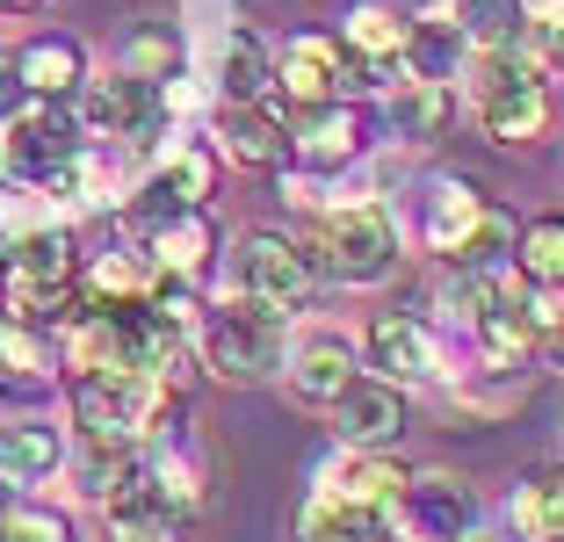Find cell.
<instances>
[{"instance_id":"1","label":"cell","mask_w":564,"mask_h":542,"mask_svg":"<svg viewBox=\"0 0 564 542\" xmlns=\"http://www.w3.org/2000/svg\"><path fill=\"white\" fill-rule=\"evenodd\" d=\"M312 268L333 282H383L399 268V225L383 203H348V210H326L312 231Z\"/></svg>"},{"instance_id":"2","label":"cell","mask_w":564,"mask_h":542,"mask_svg":"<svg viewBox=\"0 0 564 542\" xmlns=\"http://www.w3.org/2000/svg\"><path fill=\"white\" fill-rule=\"evenodd\" d=\"M282 312H268V304H253V296H239V304H225V312L210 318V333H203V361H210V377L225 383H261L282 369Z\"/></svg>"},{"instance_id":"3","label":"cell","mask_w":564,"mask_h":542,"mask_svg":"<svg viewBox=\"0 0 564 542\" xmlns=\"http://www.w3.org/2000/svg\"><path fill=\"white\" fill-rule=\"evenodd\" d=\"M0 261H8V290H15L22 318L58 312V304L73 296V282H80V247H73V231H22Z\"/></svg>"},{"instance_id":"4","label":"cell","mask_w":564,"mask_h":542,"mask_svg":"<svg viewBox=\"0 0 564 542\" xmlns=\"http://www.w3.org/2000/svg\"><path fill=\"white\" fill-rule=\"evenodd\" d=\"M318 290V268L297 239H282V231H247L239 239V296L268 304V312H304Z\"/></svg>"},{"instance_id":"5","label":"cell","mask_w":564,"mask_h":542,"mask_svg":"<svg viewBox=\"0 0 564 542\" xmlns=\"http://www.w3.org/2000/svg\"><path fill=\"white\" fill-rule=\"evenodd\" d=\"M391 528L405 542H464L478 528V499H470L464 477H448V470L405 477V492L391 499Z\"/></svg>"},{"instance_id":"6","label":"cell","mask_w":564,"mask_h":542,"mask_svg":"<svg viewBox=\"0 0 564 542\" xmlns=\"http://www.w3.org/2000/svg\"><path fill=\"white\" fill-rule=\"evenodd\" d=\"M80 123L95 138H117V145H145L160 131V80H138V73H101L80 95Z\"/></svg>"},{"instance_id":"7","label":"cell","mask_w":564,"mask_h":542,"mask_svg":"<svg viewBox=\"0 0 564 542\" xmlns=\"http://www.w3.org/2000/svg\"><path fill=\"white\" fill-rule=\"evenodd\" d=\"M333 427H340L348 448H391L405 434V391L383 377H355L333 398Z\"/></svg>"},{"instance_id":"8","label":"cell","mask_w":564,"mask_h":542,"mask_svg":"<svg viewBox=\"0 0 564 542\" xmlns=\"http://www.w3.org/2000/svg\"><path fill=\"white\" fill-rule=\"evenodd\" d=\"M8 152H15V181H36L44 188L51 174H66L73 160H80V145H73V116L66 109H30V116H8Z\"/></svg>"},{"instance_id":"9","label":"cell","mask_w":564,"mask_h":542,"mask_svg":"<svg viewBox=\"0 0 564 542\" xmlns=\"http://www.w3.org/2000/svg\"><path fill=\"white\" fill-rule=\"evenodd\" d=\"M275 80L290 87V101H297V109H312V101H340L355 87V58L340 44H326V36H297V44L282 51Z\"/></svg>"},{"instance_id":"10","label":"cell","mask_w":564,"mask_h":542,"mask_svg":"<svg viewBox=\"0 0 564 542\" xmlns=\"http://www.w3.org/2000/svg\"><path fill=\"white\" fill-rule=\"evenodd\" d=\"M369 361H377L383 383H434L442 377V347H434V333L420 326V318L391 312L369 326Z\"/></svg>"},{"instance_id":"11","label":"cell","mask_w":564,"mask_h":542,"mask_svg":"<svg viewBox=\"0 0 564 542\" xmlns=\"http://www.w3.org/2000/svg\"><path fill=\"white\" fill-rule=\"evenodd\" d=\"M340 36H348V58L362 66V87H391V73L405 66V36H413V22H399L391 8H377V0H362Z\"/></svg>"},{"instance_id":"12","label":"cell","mask_w":564,"mask_h":542,"mask_svg":"<svg viewBox=\"0 0 564 542\" xmlns=\"http://www.w3.org/2000/svg\"><path fill=\"white\" fill-rule=\"evenodd\" d=\"M203 203H210V152L188 145V152H174V160L145 181V196H138V225H166V217L203 210Z\"/></svg>"},{"instance_id":"13","label":"cell","mask_w":564,"mask_h":542,"mask_svg":"<svg viewBox=\"0 0 564 542\" xmlns=\"http://www.w3.org/2000/svg\"><path fill=\"white\" fill-rule=\"evenodd\" d=\"M290 145H297L304 166H348L355 152H362V123H355V109H340V101H312V109H297V131H290Z\"/></svg>"},{"instance_id":"14","label":"cell","mask_w":564,"mask_h":542,"mask_svg":"<svg viewBox=\"0 0 564 542\" xmlns=\"http://www.w3.org/2000/svg\"><path fill=\"white\" fill-rule=\"evenodd\" d=\"M348 383H355V347L340 340V333H312V340L290 355V391H297L304 405H333Z\"/></svg>"},{"instance_id":"15","label":"cell","mask_w":564,"mask_h":542,"mask_svg":"<svg viewBox=\"0 0 564 542\" xmlns=\"http://www.w3.org/2000/svg\"><path fill=\"white\" fill-rule=\"evenodd\" d=\"M217 138H225V152L239 166H282V152H290V131H282L261 101H225L217 109Z\"/></svg>"},{"instance_id":"16","label":"cell","mask_w":564,"mask_h":542,"mask_svg":"<svg viewBox=\"0 0 564 542\" xmlns=\"http://www.w3.org/2000/svg\"><path fill=\"white\" fill-rule=\"evenodd\" d=\"M109 535H117V542H182V513L160 499L152 477H138L131 492L109 499Z\"/></svg>"},{"instance_id":"17","label":"cell","mask_w":564,"mask_h":542,"mask_svg":"<svg viewBox=\"0 0 564 542\" xmlns=\"http://www.w3.org/2000/svg\"><path fill=\"white\" fill-rule=\"evenodd\" d=\"M58 463H66V442H58V427H36V420L0 427V477H8V485H44Z\"/></svg>"},{"instance_id":"18","label":"cell","mask_w":564,"mask_h":542,"mask_svg":"<svg viewBox=\"0 0 564 542\" xmlns=\"http://www.w3.org/2000/svg\"><path fill=\"white\" fill-rule=\"evenodd\" d=\"M383 528H391L383 507H355V499L326 492V485H318V499L304 507V542H383Z\"/></svg>"},{"instance_id":"19","label":"cell","mask_w":564,"mask_h":542,"mask_svg":"<svg viewBox=\"0 0 564 542\" xmlns=\"http://www.w3.org/2000/svg\"><path fill=\"white\" fill-rule=\"evenodd\" d=\"M326 492L391 513V499L405 492V470H399V463H383V448H355L348 463H333V470H326Z\"/></svg>"},{"instance_id":"20","label":"cell","mask_w":564,"mask_h":542,"mask_svg":"<svg viewBox=\"0 0 564 542\" xmlns=\"http://www.w3.org/2000/svg\"><path fill=\"white\" fill-rule=\"evenodd\" d=\"M485 210H492V203H485L470 181H442V188H434V203H427V247L456 261V253H464V239L478 231Z\"/></svg>"},{"instance_id":"21","label":"cell","mask_w":564,"mask_h":542,"mask_svg":"<svg viewBox=\"0 0 564 542\" xmlns=\"http://www.w3.org/2000/svg\"><path fill=\"white\" fill-rule=\"evenodd\" d=\"M152 268L160 275H203L210 268V217L203 210H182V217H166V225H152Z\"/></svg>"},{"instance_id":"22","label":"cell","mask_w":564,"mask_h":542,"mask_svg":"<svg viewBox=\"0 0 564 542\" xmlns=\"http://www.w3.org/2000/svg\"><path fill=\"white\" fill-rule=\"evenodd\" d=\"M15 73H22V87H30V95L58 101V95H73V87H80V44H66V36H36V44L15 51Z\"/></svg>"},{"instance_id":"23","label":"cell","mask_w":564,"mask_h":542,"mask_svg":"<svg viewBox=\"0 0 564 542\" xmlns=\"http://www.w3.org/2000/svg\"><path fill=\"white\" fill-rule=\"evenodd\" d=\"M51 369V340L36 333V318H0V391H36Z\"/></svg>"},{"instance_id":"24","label":"cell","mask_w":564,"mask_h":542,"mask_svg":"<svg viewBox=\"0 0 564 542\" xmlns=\"http://www.w3.org/2000/svg\"><path fill=\"white\" fill-rule=\"evenodd\" d=\"M529 8L521 0H456V30H464L470 51H514L529 36Z\"/></svg>"},{"instance_id":"25","label":"cell","mask_w":564,"mask_h":542,"mask_svg":"<svg viewBox=\"0 0 564 542\" xmlns=\"http://www.w3.org/2000/svg\"><path fill=\"white\" fill-rule=\"evenodd\" d=\"M514 528L529 542H564V463L535 470L529 485L514 492Z\"/></svg>"},{"instance_id":"26","label":"cell","mask_w":564,"mask_h":542,"mask_svg":"<svg viewBox=\"0 0 564 542\" xmlns=\"http://www.w3.org/2000/svg\"><path fill=\"white\" fill-rule=\"evenodd\" d=\"M448 116H456V95H448V80H413L391 95V123H399V138H442Z\"/></svg>"},{"instance_id":"27","label":"cell","mask_w":564,"mask_h":542,"mask_svg":"<svg viewBox=\"0 0 564 542\" xmlns=\"http://www.w3.org/2000/svg\"><path fill=\"white\" fill-rule=\"evenodd\" d=\"M464 51L470 44H464L456 22H413V36H405V66H413V80H448Z\"/></svg>"},{"instance_id":"28","label":"cell","mask_w":564,"mask_h":542,"mask_svg":"<svg viewBox=\"0 0 564 542\" xmlns=\"http://www.w3.org/2000/svg\"><path fill=\"white\" fill-rule=\"evenodd\" d=\"M268 80H275L268 44L253 30H232V36H225V95H232V101H261Z\"/></svg>"},{"instance_id":"29","label":"cell","mask_w":564,"mask_h":542,"mask_svg":"<svg viewBox=\"0 0 564 542\" xmlns=\"http://www.w3.org/2000/svg\"><path fill=\"white\" fill-rule=\"evenodd\" d=\"M514 261H521V275H529V282H564V217H543V225L521 231Z\"/></svg>"},{"instance_id":"30","label":"cell","mask_w":564,"mask_h":542,"mask_svg":"<svg viewBox=\"0 0 564 542\" xmlns=\"http://www.w3.org/2000/svg\"><path fill=\"white\" fill-rule=\"evenodd\" d=\"M123 73H138V80H174V73H182V36L174 30H138L131 44H123Z\"/></svg>"},{"instance_id":"31","label":"cell","mask_w":564,"mask_h":542,"mask_svg":"<svg viewBox=\"0 0 564 542\" xmlns=\"http://www.w3.org/2000/svg\"><path fill=\"white\" fill-rule=\"evenodd\" d=\"M521 312L535 326V347H550V361H564V282H529Z\"/></svg>"},{"instance_id":"32","label":"cell","mask_w":564,"mask_h":542,"mask_svg":"<svg viewBox=\"0 0 564 542\" xmlns=\"http://www.w3.org/2000/svg\"><path fill=\"white\" fill-rule=\"evenodd\" d=\"M0 542H73V528L58 521V513H44V507H15L8 521H0Z\"/></svg>"},{"instance_id":"33","label":"cell","mask_w":564,"mask_h":542,"mask_svg":"<svg viewBox=\"0 0 564 542\" xmlns=\"http://www.w3.org/2000/svg\"><path fill=\"white\" fill-rule=\"evenodd\" d=\"M529 51H535V66L564 73V8H550V15H543V30L529 36Z\"/></svg>"},{"instance_id":"34","label":"cell","mask_w":564,"mask_h":542,"mask_svg":"<svg viewBox=\"0 0 564 542\" xmlns=\"http://www.w3.org/2000/svg\"><path fill=\"white\" fill-rule=\"evenodd\" d=\"M22 95H30V87H22L15 58H8V51H0V123H8V116H22Z\"/></svg>"},{"instance_id":"35","label":"cell","mask_w":564,"mask_h":542,"mask_svg":"<svg viewBox=\"0 0 564 542\" xmlns=\"http://www.w3.org/2000/svg\"><path fill=\"white\" fill-rule=\"evenodd\" d=\"M15 181V152H8V138H0V188Z\"/></svg>"},{"instance_id":"36","label":"cell","mask_w":564,"mask_h":542,"mask_svg":"<svg viewBox=\"0 0 564 542\" xmlns=\"http://www.w3.org/2000/svg\"><path fill=\"white\" fill-rule=\"evenodd\" d=\"M8 513H15V485H8V477H0V521H8Z\"/></svg>"},{"instance_id":"37","label":"cell","mask_w":564,"mask_h":542,"mask_svg":"<svg viewBox=\"0 0 564 542\" xmlns=\"http://www.w3.org/2000/svg\"><path fill=\"white\" fill-rule=\"evenodd\" d=\"M521 8H535V15H550V8H564V0H521Z\"/></svg>"},{"instance_id":"38","label":"cell","mask_w":564,"mask_h":542,"mask_svg":"<svg viewBox=\"0 0 564 542\" xmlns=\"http://www.w3.org/2000/svg\"><path fill=\"white\" fill-rule=\"evenodd\" d=\"M0 8H36V0H0Z\"/></svg>"},{"instance_id":"39","label":"cell","mask_w":564,"mask_h":542,"mask_svg":"<svg viewBox=\"0 0 564 542\" xmlns=\"http://www.w3.org/2000/svg\"><path fill=\"white\" fill-rule=\"evenodd\" d=\"M464 542H492V535H478V528H470V535H464Z\"/></svg>"},{"instance_id":"40","label":"cell","mask_w":564,"mask_h":542,"mask_svg":"<svg viewBox=\"0 0 564 542\" xmlns=\"http://www.w3.org/2000/svg\"><path fill=\"white\" fill-rule=\"evenodd\" d=\"M413 8H434V0H413Z\"/></svg>"}]
</instances>
